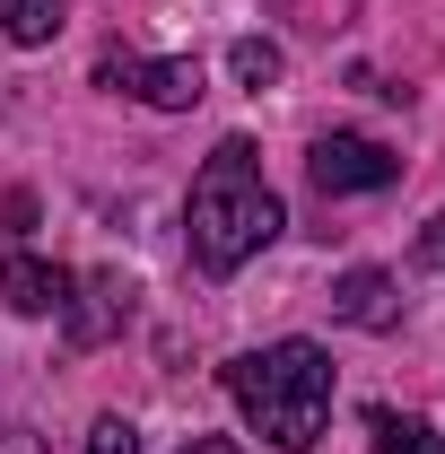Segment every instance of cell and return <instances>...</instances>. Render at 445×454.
<instances>
[{
    "instance_id": "cell-1",
    "label": "cell",
    "mask_w": 445,
    "mask_h": 454,
    "mask_svg": "<svg viewBox=\"0 0 445 454\" xmlns=\"http://www.w3.org/2000/svg\"><path fill=\"white\" fill-rule=\"evenodd\" d=\"M192 262L227 280V271H245L262 245H271L288 210H279V192L262 184V158H254V140H219L210 149V167L192 175Z\"/></svg>"
},
{
    "instance_id": "cell-2",
    "label": "cell",
    "mask_w": 445,
    "mask_h": 454,
    "mask_svg": "<svg viewBox=\"0 0 445 454\" xmlns=\"http://www.w3.org/2000/svg\"><path fill=\"white\" fill-rule=\"evenodd\" d=\"M227 394L254 419V437H271L279 454H306L332 428V358H324L315 340L245 349V358H227Z\"/></svg>"
},
{
    "instance_id": "cell-3",
    "label": "cell",
    "mask_w": 445,
    "mask_h": 454,
    "mask_svg": "<svg viewBox=\"0 0 445 454\" xmlns=\"http://www.w3.org/2000/svg\"><path fill=\"white\" fill-rule=\"evenodd\" d=\"M306 175H315V192H385L402 175V158L385 140H367V131H324L306 149Z\"/></svg>"
},
{
    "instance_id": "cell-4",
    "label": "cell",
    "mask_w": 445,
    "mask_h": 454,
    "mask_svg": "<svg viewBox=\"0 0 445 454\" xmlns=\"http://www.w3.org/2000/svg\"><path fill=\"white\" fill-rule=\"evenodd\" d=\"M97 88H122V97H140V106H158V114H183V106H201V61H131V53H113L97 61Z\"/></svg>"
},
{
    "instance_id": "cell-5",
    "label": "cell",
    "mask_w": 445,
    "mask_h": 454,
    "mask_svg": "<svg viewBox=\"0 0 445 454\" xmlns=\"http://www.w3.org/2000/svg\"><path fill=\"white\" fill-rule=\"evenodd\" d=\"M122 324H131V280H122V271L70 280V297H61V340H70V349H97V340H113Z\"/></svg>"
},
{
    "instance_id": "cell-6",
    "label": "cell",
    "mask_w": 445,
    "mask_h": 454,
    "mask_svg": "<svg viewBox=\"0 0 445 454\" xmlns=\"http://www.w3.org/2000/svg\"><path fill=\"white\" fill-rule=\"evenodd\" d=\"M61 297H70L61 262H44V254H9L0 262V306L9 315H61Z\"/></svg>"
},
{
    "instance_id": "cell-7",
    "label": "cell",
    "mask_w": 445,
    "mask_h": 454,
    "mask_svg": "<svg viewBox=\"0 0 445 454\" xmlns=\"http://www.w3.org/2000/svg\"><path fill=\"white\" fill-rule=\"evenodd\" d=\"M332 315L358 324V333H393V324H402V297H393L385 271H340L332 280Z\"/></svg>"
},
{
    "instance_id": "cell-8",
    "label": "cell",
    "mask_w": 445,
    "mask_h": 454,
    "mask_svg": "<svg viewBox=\"0 0 445 454\" xmlns=\"http://www.w3.org/2000/svg\"><path fill=\"white\" fill-rule=\"evenodd\" d=\"M0 35H9V44H53L61 35V0H0Z\"/></svg>"
},
{
    "instance_id": "cell-9",
    "label": "cell",
    "mask_w": 445,
    "mask_h": 454,
    "mask_svg": "<svg viewBox=\"0 0 445 454\" xmlns=\"http://www.w3.org/2000/svg\"><path fill=\"white\" fill-rule=\"evenodd\" d=\"M367 428H376V454H445L437 428H428V419H402V411H376Z\"/></svg>"
},
{
    "instance_id": "cell-10",
    "label": "cell",
    "mask_w": 445,
    "mask_h": 454,
    "mask_svg": "<svg viewBox=\"0 0 445 454\" xmlns=\"http://www.w3.org/2000/svg\"><path fill=\"white\" fill-rule=\"evenodd\" d=\"M227 61H236V79H245V88H271V79H279V44H254V35H245Z\"/></svg>"
},
{
    "instance_id": "cell-11",
    "label": "cell",
    "mask_w": 445,
    "mask_h": 454,
    "mask_svg": "<svg viewBox=\"0 0 445 454\" xmlns=\"http://www.w3.org/2000/svg\"><path fill=\"white\" fill-rule=\"evenodd\" d=\"M88 454H140V428H131L122 411H105V419L88 428Z\"/></svg>"
},
{
    "instance_id": "cell-12",
    "label": "cell",
    "mask_w": 445,
    "mask_h": 454,
    "mask_svg": "<svg viewBox=\"0 0 445 454\" xmlns=\"http://www.w3.org/2000/svg\"><path fill=\"white\" fill-rule=\"evenodd\" d=\"M419 262H428V271H445V210L419 227Z\"/></svg>"
},
{
    "instance_id": "cell-13",
    "label": "cell",
    "mask_w": 445,
    "mask_h": 454,
    "mask_svg": "<svg viewBox=\"0 0 445 454\" xmlns=\"http://www.w3.org/2000/svg\"><path fill=\"white\" fill-rule=\"evenodd\" d=\"M0 454H44V446H35L27 428H9V437H0Z\"/></svg>"
},
{
    "instance_id": "cell-14",
    "label": "cell",
    "mask_w": 445,
    "mask_h": 454,
    "mask_svg": "<svg viewBox=\"0 0 445 454\" xmlns=\"http://www.w3.org/2000/svg\"><path fill=\"white\" fill-rule=\"evenodd\" d=\"M183 454H236V446H227V437H192Z\"/></svg>"
}]
</instances>
